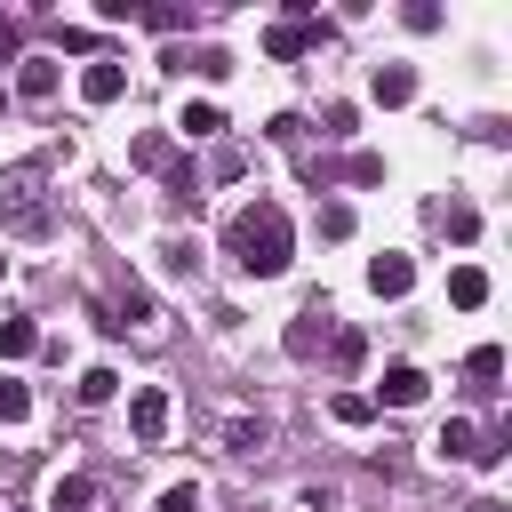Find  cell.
<instances>
[{"label": "cell", "instance_id": "ac0fdd59", "mask_svg": "<svg viewBox=\"0 0 512 512\" xmlns=\"http://www.w3.org/2000/svg\"><path fill=\"white\" fill-rule=\"evenodd\" d=\"M448 240H480V208L472 200H448Z\"/></svg>", "mask_w": 512, "mask_h": 512}, {"label": "cell", "instance_id": "8992f818", "mask_svg": "<svg viewBox=\"0 0 512 512\" xmlns=\"http://www.w3.org/2000/svg\"><path fill=\"white\" fill-rule=\"evenodd\" d=\"M368 288H376V296H408V288H416V264H408V256H376V264H368Z\"/></svg>", "mask_w": 512, "mask_h": 512}, {"label": "cell", "instance_id": "52a82bcc", "mask_svg": "<svg viewBox=\"0 0 512 512\" xmlns=\"http://www.w3.org/2000/svg\"><path fill=\"white\" fill-rule=\"evenodd\" d=\"M448 304H456V312H480V304H488V272H480V264H456V272H448Z\"/></svg>", "mask_w": 512, "mask_h": 512}, {"label": "cell", "instance_id": "6da1fadb", "mask_svg": "<svg viewBox=\"0 0 512 512\" xmlns=\"http://www.w3.org/2000/svg\"><path fill=\"white\" fill-rule=\"evenodd\" d=\"M224 256H232L248 280H280L288 256H296V232H288L280 200H248V208L224 224Z\"/></svg>", "mask_w": 512, "mask_h": 512}, {"label": "cell", "instance_id": "3957f363", "mask_svg": "<svg viewBox=\"0 0 512 512\" xmlns=\"http://www.w3.org/2000/svg\"><path fill=\"white\" fill-rule=\"evenodd\" d=\"M128 432H136L144 448H152V440L168 432V392H160V384H144V392L128 400Z\"/></svg>", "mask_w": 512, "mask_h": 512}, {"label": "cell", "instance_id": "7a4b0ae2", "mask_svg": "<svg viewBox=\"0 0 512 512\" xmlns=\"http://www.w3.org/2000/svg\"><path fill=\"white\" fill-rule=\"evenodd\" d=\"M424 384H432L424 368H408V360H392V368L376 376V400H384V408H416V400H424Z\"/></svg>", "mask_w": 512, "mask_h": 512}, {"label": "cell", "instance_id": "2e32d148", "mask_svg": "<svg viewBox=\"0 0 512 512\" xmlns=\"http://www.w3.org/2000/svg\"><path fill=\"white\" fill-rule=\"evenodd\" d=\"M328 416H336V424H368V416H376V400H368V392H336V400H328Z\"/></svg>", "mask_w": 512, "mask_h": 512}, {"label": "cell", "instance_id": "ba28073f", "mask_svg": "<svg viewBox=\"0 0 512 512\" xmlns=\"http://www.w3.org/2000/svg\"><path fill=\"white\" fill-rule=\"evenodd\" d=\"M432 448H440V456H448V464H472V456H480V432H472V424H464V416H448V424H440V440H432ZM480 464H488V456H480Z\"/></svg>", "mask_w": 512, "mask_h": 512}, {"label": "cell", "instance_id": "7402d4cb", "mask_svg": "<svg viewBox=\"0 0 512 512\" xmlns=\"http://www.w3.org/2000/svg\"><path fill=\"white\" fill-rule=\"evenodd\" d=\"M312 320H320V312H304V320L288 328V352H296V360H312V344H320V328H312Z\"/></svg>", "mask_w": 512, "mask_h": 512}, {"label": "cell", "instance_id": "7c38bea8", "mask_svg": "<svg viewBox=\"0 0 512 512\" xmlns=\"http://www.w3.org/2000/svg\"><path fill=\"white\" fill-rule=\"evenodd\" d=\"M176 128H184V136H224V112H216V104H184Z\"/></svg>", "mask_w": 512, "mask_h": 512}, {"label": "cell", "instance_id": "5b68a950", "mask_svg": "<svg viewBox=\"0 0 512 512\" xmlns=\"http://www.w3.org/2000/svg\"><path fill=\"white\" fill-rule=\"evenodd\" d=\"M16 64H24V72H16V96H24V104H48V96H56V56H16Z\"/></svg>", "mask_w": 512, "mask_h": 512}, {"label": "cell", "instance_id": "4fadbf2b", "mask_svg": "<svg viewBox=\"0 0 512 512\" xmlns=\"http://www.w3.org/2000/svg\"><path fill=\"white\" fill-rule=\"evenodd\" d=\"M32 344H40V328H32V320H0V360H24Z\"/></svg>", "mask_w": 512, "mask_h": 512}, {"label": "cell", "instance_id": "30bf717a", "mask_svg": "<svg viewBox=\"0 0 512 512\" xmlns=\"http://www.w3.org/2000/svg\"><path fill=\"white\" fill-rule=\"evenodd\" d=\"M120 88H128V72H120V64H104V56H96V64L80 72V96H88V104H112Z\"/></svg>", "mask_w": 512, "mask_h": 512}, {"label": "cell", "instance_id": "e0dca14e", "mask_svg": "<svg viewBox=\"0 0 512 512\" xmlns=\"http://www.w3.org/2000/svg\"><path fill=\"white\" fill-rule=\"evenodd\" d=\"M24 416H32V392L16 376H0V424H24Z\"/></svg>", "mask_w": 512, "mask_h": 512}, {"label": "cell", "instance_id": "cb8c5ba5", "mask_svg": "<svg viewBox=\"0 0 512 512\" xmlns=\"http://www.w3.org/2000/svg\"><path fill=\"white\" fill-rule=\"evenodd\" d=\"M408 32H440V8L432 0H408Z\"/></svg>", "mask_w": 512, "mask_h": 512}, {"label": "cell", "instance_id": "5bb4252c", "mask_svg": "<svg viewBox=\"0 0 512 512\" xmlns=\"http://www.w3.org/2000/svg\"><path fill=\"white\" fill-rule=\"evenodd\" d=\"M464 376L496 392V376H504V352H496V344H472V360H464Z\"/></svg>", "mask_w": 512, "mask_h": 512}, {"label": "cell", "instance_id": "ffe728a7", "mask_svg": "<svg viewBox=\"0 0 512 512\" xmlns=\"http://www.w3.org/2000/svg\"><path fill=\"white\" fill-rule=\"evenodd\" d=\"M368 360V336L360 328H336V368H360Z\"/></svg>", "mask_w": 512, "mask_h": 512}, {"label": "cell", "instance_id": "44dd1931", "mask_svg": "<svg viewBox=\"0 0 512 512\" xmlns=\"http://www.w3.org/2000/svg\"><path fill=\"white\" fill-rule=\"evenodd\" d=\"M152 512H200V488L192 480H176V488H160V504Z\"/></svg>", "mask_w": 512, "mask_h": 512}, {"label": "cell", "instance_id": "9c48e42d", "mask_svg": "<svg viewBox=\"0 0 512 512\" xmlns=\"http://www.w3.org/2000/svg\"><path fill=\"white\" fill-rule=\"evenodd\" d=\"M304 40H312V24H304V16H280V24L264 32V56H280V64H288V56H304Z\"/></svg>", "mask_w": 512, "mask_h": 512}, {"label": "cell", "instance_id": "d6986e66", "mask_svg": "<svg viewBox=\"0 0 512 512\" xmlns=\"http://www.w3.org/2000/svg\"><path fill=\"white\" fill-rule=\"evenodd\" d=\"M224 440H232V456H256V448H264V424H248V416H232V424H224Z\"/></svg>", "mask_w": 512, "mask_h": 512}, {"label": "cell", "instance_id": "9a60e30c", "mask_svg": "<svg viewBox=\"0 0 512 512\" xmlns=\"http://www.w3.org/2000/svg\"><path fill=\"white\" fill-rule=\"evenodd\" d=\"M112 392H120V376H112V368H88V376H80V408H104Z\"/></svg>", "mask_w": 512, "mask_h": 512}, {"label": "cell", "instance_id": "d4e9b609", "mask_svg": "<svg viewBox=\"0 0 512 512\" xmlns=\"http://www.w3.org/2000/svg\"><path fill=\"white\" fill-rule=\"evenodd\" d=\"M0 272H8V256H0Z\"/></svg>", "mask_w": 512, "mask_h": 512}, {"label": "cell", "instance_id": "277c9868", "mask_svg": "<svg viewBox=\"0 0 512 512\" xmlns=\"http://www.w3.org/2000/svg\"><path fill=\"white\" fill-rule=\"evenodd\" d=\"M48 512H96V480L88 472H56L48 480Z\"/></svg>", "mask_w": 512, "mask_h": 512}, {"label": "cell", "instance_id": "603a6c76", "mask_svg": "<svg viewBox=\"0 0 512 512\" xmlns=\"http://www.w3.org/2000/svg\"><path fill=\"white\" fill-rule=\"evenodd\" d=\"M320 232H328V240H344V232H352V208H344V200H328V208H320Z\"/></svg>", "mask_w": 512, "mask_h": 512}, {"label": "cell", "instance_id": "8fae6325", "mask_svg": "<svg viewBox=\"0 0 512 512\" xmlns=\"http://www.w3.org/2000/svg\"><path fill=\"white\" fill-rule=\"evenodd\" d=\"M368 88H376V104H416V72L408 64H376Z\"/></svg>", "mask_w": 512, "mask_h": 512}]
</instances>
